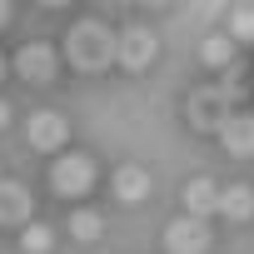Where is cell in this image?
I'll use <instances>...</instances> for the list:
<instances>
[{
  "mask_svg": "<svg viewBox=\"0 0 254 254\" xmlns=\"http://www.w3.org/2000/svg\"><path fill=\"white\" fill-rule=\"evenodd\" d=\"M219 214L234 219V224L254 219V190H249V185H229V190H219Z\"/></svg>",
  "mask_w": 254,
  "mask_h": 254,
  "instance_id": "13",
  "label": "cell"
},
{
  "mask_svg": "<svg viewBox=\"0 0 254 254\" xmlns=\"http://www.w3.org/2000/svg\"><path fill=\"white\" fill-rule=\"evenodd\" d=\"M0 80H5V55H0Z\"/></svg>",
  "mask_w": 254,
  "mask_h": 254,
  "instance_id": "20",
  "label": "cell"
},
{
  "mask_svg": "<svg viewBox=\"0 0 254 254\" xmlns=\"http://www.w3.org/2000/svg\"><path fill=\"white\" fill-rule=\"evenodd\" d=\"M110 190H115L120 204H140V199L150 194V170H140V165H120L115 180H110Z\"/></svg>",
  "mask_w": 254,
  "mask_h": 254,
  "instance_id": "11",
  "label": "cell"
},
{
  "mask_svg": "<svg viewBox=\"0 0 254 254\" xmlns=\"http://www.w3.org/2000/svg\"><path fill=\"white\" fill-rule=\"evenodd\" d=\"M234 115V105L214 90V85H199V90H190V100H185V125L194 135H219V125Z\"/></svg>",
  "mask_w": 254,
  "mask_h": 254,
  "instance_id": "2",
  "label": "cell"
},
{
  "mask_svg": "<svg viewBox=\"0 0 254 254\" xmlns=\"http://www.w3.org/2000/svg\"><path fill=\"white\" fill-rule=\"evenodd\" d=\"M25 140H30L35 150L55 155V150H65V140H70V125H65V115H60V110H35V115H30V125H25Z\"/></svg>",
  "mask_w": 254,
  "mask_h": 254,
  "instance_id": "5",
  "label": "cell"
},
{
  "mask_svg": "<svg viewBox=\"0 0 254 254\" xmlns=\"http://www.w3.org/2000/svg\"><path fill=\"white\" fill-rule=\"evenodd\" d=\"M15 70H20L25 85H50L55 80V50L40 45V40H30V45L15 50Z\"/></svg>",
  "mask_w": 254,
  "mask_h": 254,
  "instance_id": "7",
  "label": "cell"
},
{
  "mask_svg": "<svg viewBox=\"0 0 254 254\" xmlns=\"http://www.w3.org/2000/svg\"><path fill=\"white\" fill-rule=\"evenodd\" d=\"M219 145H224V155L249 160V155H254V115H229V120L219 125Z\"/></svg>",
  "mask_w": 254,
  "mask_h": 254,
  "instance_id": "10",
  "label": "cell"
},
{
  "mask_svg": "<svg viewBox=\"0 0 254 254\" xmlns=\"http://www.w3.org/2000/svg\"><path fill=\"white\" fill-rule=\"evenodd\" d=\"M224 35H229L234 45H239V40H254V5H234V10H229V30H224Z\"/></svg>",
  "mask_w": 254,
  "mask_h": 254,
  "instance_id": "17",
  "label": "cell"
},
{
  "mask_svg": "<svg viewBox=\"0 0 254 254\" xmlns=\"http://www.w3.org/2000/svg\"><path fill=\"white\" fill-rule=\"evenodd\" d=\"M10 25V5H5V0H0V30H5Z\"/></svg>",
  "mask_w": 254,
  "mask_h": 254,
  "instance_id": "19",
  "label": "cell"
},
{
  "mask_svg": "<svg viewBox=\"0 0 254 254\" xmlns=\"http://www.w3.org/2000/svg\"><path fill=\"white\" fill-rule=\"evenodd\" d=\"M199 60H204L209 70H229V65L239 60V50H234V40L219 30V35H204V45H199Z\"/></svg>",
  "mask_w": 254,
  "mask_h": 254,
  "instance_id": "14",
  "label": "cell"
},
{
  "mask_svg": "<svg viewBox=\"0 0 254 254\" xmlns=\"http://www.w3.org/2000/svg\"><path fill=\"white\" fill-rule=\"evenodd\" d=\"M65 55H70L75 70L95 75V70H105V65L115 60V30H110L105 20H75V25L65 30Z\"/></svg>",
  "mask_w": 254,
  "mask_h": 254,
  "instance_id": "1",
  "label": "cell"
},
{
  "mask_svg": "<svg viewBox=\"0 0 254 254\" xmlns=\"http://www.w3.org/2000/svg\"><path fill=\"white\" fill-rule=\"evenodd\" d=\"M219 75H224V80H219L214 90H219L229 105H234V100H244V95L254 90V65H249V60H234V65H229V70H219Z\"/></svg>",
  "mask_w": 254,
  "mask_h": 254,
  "instance_id": "12",
  "label": "cell"
},
{
  "mask_svg": "<svg viewBox=\"0 0 254 254\" xmlns=\"http://www.w3.org/2000/svg\"><path fill=\"white\" fill-rule=\"evenodd\" d=\"M180 199H185V214H190V219H204V224H209V214H219V185H214L209 175H194Z\"/></svg>",
  "mask_w": 254,
  "mask_h": 254,
  "instance_id": "8",
  "label": "cell"
},
{
  "mask_svg": "<svg viewBox=\"0 0 254 254\" xmlns=\"http://www.w3.org/2000/svg\"><path fill=\"white\" fill-rule=\"evenodd\" d=\"M35 194L20 180H0V224H30Z\"/></svg>",
  "mask_w": 254,
  "mask_h": 254,
  "instance_id": "9",
  "label": "cell"
},
{
  "mask_svg": "<svg viewBox=\"0 0 254 254\" xmlns=\"http://www.w3.org/2000/svg\"><path fill=\"white\" fill-rule=\"evenodd\" d=\"M165 249L170 254H204L209 249V224L204 219H190V214L170 219L165 224Z\"/></svg>",
  "mask_w": 254,
  "mask_h": 254,
  "instance_id": "6",
  "label": "cell"
},
{
  "mask_svg": "<svg viewBox=\"0 0 254 254\" xmlns=\"http://www.w3.org/2000/svg\"><path fill=\"white\" fill-rule=\"evenodd\" d=\"M100 229H105V219H100L95 209H75V214H70V234H75L80 244H95Z\"/></svg>",
  "mask_w": 254,
  "mask_h": 254,
  "instance_id": "15",
  "label": "cell"
},
{
  "mask_svg": "<svg viewBox=\"0 0 254 254\" xmlns=\"http://www.w3.org/2000/svg\"><path fill=\"white\" fill-rule=\"evenodd\" d=\"M5 125H10V105H5V100H0V130H5Z\"/></svg>",
  "mask_w": 254,
  "mask_h": 254,
  "instance_id": "18",
  "label": "cell"
},
{
  "mask_svg": "<svg viewBox=\"0 0 254 254\" xmlns=\"http://www.w3.org/2000/svg\"><path fill=\"white\" fill-rule=\"evenodd\" d=\"M155 55H160V40L145 30V25H130V30H120L115 35V60L125 65V70H150L155 65Z\"/></svg>",
  "mask_w": 254,
  "mask_h": 254,
  "instance_id": "4",
  "label": "cell"
},
{
  "mask_svg": "<svg viewBox=\"0 0 254 254\" xmlns=\"http://www.w3.org/2000/svg\"><path fill=\"white\" fill-rule=\"evenodd\" d=\"M20 249H25V254H50V249H55V229H50V224H25Z\"/></svg>",
  "mask_w": 254,
  "mask_h": 254,
  "instance_id": "16",
  "label": "cell"
},
{
  "mask_svg": "<svg viewBox=\"0 0 254 254\" xmlns=\"http://www.w3.org/2000/svg\"><path fill=\"white\" fill-rule=\"evenodd\" d=\"M90 185H95V160L90 155H60L50 165V190L55 194L80 199V194H90Z\"/></svg>",
  "mask_w": 254,
  "mask_h": 254,
  "instance_id": "3",
  "label": "cell"
}]
</instances>
